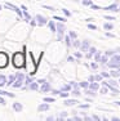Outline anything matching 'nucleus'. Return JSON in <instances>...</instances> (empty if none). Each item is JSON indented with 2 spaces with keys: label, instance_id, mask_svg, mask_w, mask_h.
Masks as SVG:
<instances>
[{
  "label": "nucleus",
  "instance_id": "1",
  "mask_svg": "<svg viewBox=\"0 0 120 121\" xmlns=\"http://www.w3.org/2000/svg\"><path fill=\"white\" fill-rule=\"evenodd\" d=\"M13 66L17 68H21L25 66V54L22 52H17L13 54Z\"/></svg>",
  "mask_w": 120,
  "mask_h": 121
},
{
  "label": "nucleus",
  "instance_id": "2",
  "mask_svg": "<svg viewBox=\"0 0 120 121\" xmlns=\"http://www.w3.org/2000/svg\"><path fill=\"white\" fill-rule=\"evenodd\" d=\"M8 66V56L4 52H0V68H4Z\"/></svg>",
  "mask_w": 120,
  "mask_h": 121
},
{
  "label": "nucleus",
  "instance_id": "3",
  "mask_svg": "<svg viewBox=\"0 0 120 121\" xmlns=\"http://www.w3.org/2000/svg\"><path fill=\"white\" fill-rule=\"evenodd\" d=\"M57 30H58V40H61L62 39V34H63V31H65V26L62 23H58L57 25Z\"/></svg>",
  "mask_w": 120,
  "mask_h": 121
},
{
  "label": "nucleus",
  "instance_id": "4",
  "mask_svg": "<svg viewBox=\"0 0 120 121\" xmlns=\"http://www.w3.org/2000/svg\"><path fill=\"white\" fill-rule=\"evenodd\" d=\"M36 21H38V23L40 25V26H43V25H45L47 23V18H45V17H43V16H40V14H38V16H36Z\"/></svg>",
  "mask_w": 120,
  "mask_h": 121
},
{
  "label": "nucleus",
  "instance_id": "5",
  "mask_svg": "<svg viewBox=\"0 0 120 121\" xmlns=\"http://www.w3.org/2000/svg\"><path fill=\"white\" fill-rule=\"evenodd\" d=\"M5 7H8V8H10V9H12V10H14V12H16L17 14H18V16H19V17H21V16H22V13H21V10H19V9H18V8H17V7H16V5H13V4H9V3H8V4H5Z\"/></svg>",
  "mask_w": 120,
  "mask_h": 121
},
{
  "label": "nucleus",
  "instance_id": "6",
  "mask_svg": "<svg viewBox=\"0 0 120 121\" xmlns=\"http://www.w3.org/2000/svg\"><path fill=\"white\" fill-rule=\"evenodd\" d=\"M40 90H41V93H48L50 90V85L48 82H43V86L40 88Z\"/></svg>",
  "mask_w": 120,
  "mask_h": 121
},
{
  "label": "nucleus",
  "instance_id": "7",
  "mask_svg": "<svg viewBox=\"0 0 120 121\" xmlns=\"http://www.w3.org/2000/svg\"><path fill=\"white\" fill-rule=\"evenodd\" d=\"M38 109H39L40 112L48 111V109H49V104H48V103H43V104H40L39 107H38Z\"/></svg>",
  "mask_w": 120,
  "mask_h": 121
},
{
  "label": "nucleus",
  "instance_id": "8",
  "mask_svg": "<svg viewBox=\"0 0 120 121\" xmlns=\"http://www.w3.org/2000/svg\"><path fill=\"white\" fill-rule=\"evenodd\" d=\"M63 103H65V106H75L78 103V100L76 99H66Z\"/></svg>",
  "mask_w": 120,
  "mask_h": 121
},
{
  "label": "nucleus",
  "instance_id": "9",
  "mask_svg": "<svg viewBox=\"0 0 120 121\" xmlns=\"http://www.w3.org/2000/svg\"><path fill=\"white\" fill-rule=\"evenodd\" d=\"M13 108L16 109L17 112H21V111H22V108H23V107H22V104H21V103L16 102V103H14V104H13Z\"/></svg>",
  "mask_w": 120,
  "mask_h": 121
},
{
  "label": "nucleus",
  "instance_id": "10",
  "mask_svg": "<svg viewBox=\"0 0 120 121\" xmlns=\"http://www.w3.org/2000/svg\"><path fill=\"white\" fill-rule=\"evenodd\" d=\"M105 9H106V10H112V12H116V10H119V9H118V5H116V4L108 5V7H106Z\"/></svg>",
  "mask_w": 120,
  "mask_h": 121
},
{
  "label": "nucleus",
  "instance_id": "11",
  "mask_svg": "<svg viewBox=\"0 0 120 121\" xmlns=\"http://www.w3.org/2000/svg\"><path fill=\"white\" fill-rule=\"evenodd\" d=\"M88 48H89V41H88V40H84V43L81 44V50L87 52Z\"/></svg>",
  "mask_w": 120,
  "mask_h": 121
},
{
  "label": "nucleus",
  "instance_id": "12",
  "mask_svg": "<svg viewBox=\"0 0 120 121\" xmlns=\"http://www.w3.org/2000/svg\"><path fill=\"white\" fill-rule=\"evenodd\" d=\"M89 89H92V90H98V89H99V85L98 84H97V82H90V84H89Z\"/></svg>",
  "mask_w": 120,
  "mask_h": 121
},
{
  "label": "nucleus",
  "instance_id": "13",
  "mask_svg": "<svg viewBox=\"0 0 120 121\" xmlns=\"http://www.w3.org/2000/svg\"><path fill=\"white\" fill-rule=\"evenodd\" d=\"M28 88H30L31 90H38V89H39V85H38V82H31Z\"/></svg>",
  "mask_w": 120,
  "mask_h": 121
},
{
  "label": "nucleus",
  "instance_id": "14",
  "mask_svg": "<svg viewBox=\"0 0 120 121\" xmlns=\"http://www.w3.org/2000/svg\"><path fill=\"white\" fill-rule=\"evenodd\" d=\"M108 67H110V68H119V67H120V63L110 62V63H108Z\"/></svg>",
  "mask_w": 120,
  "mask_h": 121
},
{
  "label": "nucleus",
  "instance_id": "15",
  "mask_svg": "<svg viewBox=\"0 0 120 121\" xmlns=\"http://www.w3.org/2000/svg\"><path fill=\"white\" fill-rule=\"evenodd\" d=\"M110 62H115V63H120V56H115L114 54L112 56V58H111Z\"/></svg>",
  "mask_w": 120,
  "mask_h": 121
},
{
  "label": "nucleus",
  "instance_id": "16",
  "mask_svg": "<svg viewBox=\"0 0 120 121\" xmlns=\"http://www.w3.org/2000/svg\"><path fill=\"white\" fill-rule=\"evenodd\" d=\"M0 95H8V97H14V94H12V93H8V91H4V90H1L0 89Z\"/></svg>",
  "mask_w": 120,
  "mask_h": 121
},
{
  "label": "nucleus",
  "instance_id": "17",
  "mask_svg": "<svg viewBox=\"0 0 120 121\" xmlns=\"http://www.w3.org/2000/svg\"><path fill=\"white\" fill-rule=\"evenodd\" d=\"M48 26H49V28H50V31H56V26H54V22L53 21H50V22H48Z\"/></svg>",
  "mask_w": 120,
  "mask_h": 121
},
{
  "label": "nucleus",
  "instance_id": "18",
  "mask_svg": "<svg viewBox=\"0 0 120 121\" xmlns=\"http://www.w3.org/2000/svg\"><path fill=\"white\" fill-rule=\"evenodd\" d=\"M111 76L112 77H120V71L118 70V71H111Z\"/></svg>",
  "mask_w": 120,
  "mask_h": 121
},
{
  "label": "nucleus",
  "instance_id": "19",
  "mask_svg": "<svg viewBox=\"0 0 120 121\" xmlns=\"http://www.w3.org/2000/svg\"><path fill=\"white\" fill-rule=\"evenodd\" d=\"M107 88L110 89V91H112V93H119L118 89H116V86H112V85H107Z\"/></svg>",
  "mask_w": 120,
  "mask_h": 121
},
{
  "label": "nucleus",
  "instance_id": "20",
  "mask_svg": "<svg viewBox=\"0 0 120 121\" xmlns=\"http://www.w3.org/2000/svg\"><path fill=\"white\" fill-rule=\"evenodd\" d=\"M79 85L81 86V88H88V86H89V82H88V81H81Z\"/></svg>",
  "mask_w": 120,
  "mask_h": 121
},
{
  "label": "nucleus",
  "instance_id": "21",
  "mask_svg": "<svg viewBox=\"0 0 120 121\" xmlns=\"http://www.w3.org/2000/svg\"><path fill=\"white\" fill-rule=\"evenodd\" d=\"M71 93H72V94H74V95H75V97L80 95V91H79V89H78V88H75V89H74L72 91H71Z\"/></svg>",
  "mask_w": 120,
  "mask_h": 121
},
{
  "label": "nucleus",
  "instance_id": "22",
  "mask_svg": "<svg viewBox=\"0 0 120 121\" xmlns=\"http://www.w3.org/2000/svg\"><path fill=\"white\" fill-rule=\"evenodd\" d=\"M62 90H65V91H70V90H71V84H68V85H65L63 88H62Z\"/></svg>",
  "mask_w": 120,
  "mask_h": 121
},
{
  "label": "nucleus",
  "instance_id": "23",
  "mask_svg": "<svg viewBox=\"0 0 120 121\" xmlns=\"http://www.w3.org/2000/svg\"><path fill=\"white\" fill-rule=\"evenodd\" d=\"M87 94L90 97H96V93H94V90H92V89H90V90H87Z\"/></svg>",
  "mask_w": 120,
  "mask_h": 121
},
{
  "label": "nucleus",
  "instance_id": "24",
  "mask_svg": "<svg viewBox=\"0 0 120 121\" xmlns=\"http://www.w3.org/2000/svg\"><path fill=\"white\" fill-rule=\"evenodd\" d=\"M65 40H66V44L68 45V47H70V45H71V37H70V36L67 35L66 37H65Z\"/></svg>",
  "mask_w": 120,
  "mask_h": 121
},
{
  "label": "nucleus",
  "instance_id": "25",
  "mask_svg": "<svg viewBox=\"0 0 120 121\" xmlns=\"http://www.w3.org/2000/svg\"><path fill=\"white\" fill-rule=\"evenodd\" d=\"M94 79H96V81H102L103 76H102V75H97V76H94Z\"/></svg>",
  "mask_w": 120,
  "mask_h": 121
},
{
  "label": "nucleus",
  "instance_id": "26",
  "mask_svg": "<svg viewBox=\"0 0 120 121\" xmlns=\"http://www.w3.org/2000/svg\"><path fill=\"white\" fill-rule=\"evenodd\" d=\"M106 30H112V25L111 23H105V26H103Z\"/></svg>",
  "mask_w": 120,
  "mask_h": 121
},
{
  "label": "nucleus",
  "instance_id": "27",
  "mask_svg": "<svg viewBox=\"0 0 120 121\" xmlns=\"http://www.w3.org/2000/svg\"><path fill=\"white\" fill-rule=\"evenodd\" d=\"M54 19H57V21H59V22H65V21H66L65 18H62V17H58V16H54Z\"/></svg>",
  "mask_w": 120,
  "mask_h": 121
},
{
  "label": "nucleus",
  "instance_id": "28",
  "mask_svg": "<svg viewBox=\"0 0 120 121\" xmlns=\"http://www.w3.org/2000/svg\"><path fill=\"white\" fill-rule=\"evenodd\" d=\"M101 58H102V57H101V54H99V53H97V52H96V62H99V60H101Z\"/></svg>",
  "mask_w": 120,
  "mask_h": 121
},
{
  "label": "nucleus",
  "instance_id": "29",
  "mask_svg": "<svg viewBox=\"0 0 120 121\" xmlns=\"http://www.w3.org/2000/svg\"><path fill=\"white\" fill-rule=\"evenodd\" d=\"M59 95L63 97V98H66V97H68V91H61V93H59Z\"/></svg>",
  "mask_w": 120,
  "mask_h": 121
},
{
  "label": "nucleus",
  "instance_id": "30",
  "mask_svg": "<svg viewBox=\"0 0 120 121\" xmlns=\"http://www.w3.org/2000/svg\"><path fill=\"white\" fill-rule=\"evenodd\" d=\"M68 35H70V37H72V39H76V34L74 32V31H70V32H68Z\"/></svg>",
  "mask_w": 120,
  "mask_h": 121
},
{
  "label": "nucleus",
  "instance_id": "31",
  "mask_svg": "<svg viewBox=\"0 0 120 121\" xmlns=\"http://www.w3.org/2000/svg\"><path fill=\"white\" fill-rule=\"evenodd\" d=\"M44 102L50 103V102H54V99H53V98H44Z\"/></svg>",
  "mask_w": 120,
  "mask_h": 121
},
{
  "label": "nucleus",
  "instance_id": "32",
  "mask_svg": "<svg viewBox=\"0 0 120 121\" xmlns=\"http://www.w3.org/2000/svg\"><path fill=\"white\" fill-rule=\"evenodd\" d=\"M83 4H84V5H92V1H90V0H84Z\"/></svg>",
  "mask_w": 120,
  "mask_h": 121
},
{
  "label": "nucleus",
  "instance_id": "33",
  "mask_svg": "<svg viewBox=\"0 0 120 121\" xmlns=\"http://www.w3.org/2000/svg\"><path fill=\"white\" fill-rule=\"evenodd\" d=\"M96 52H97L96 48H90V49H89V54H94Z\"/></svg>",
  "mask_w": 120,
  "mask_h": 121
},
{
  "label": "nucleus",
  "instance_id": "34",
  "mask_svg": "<svg viewBox=\"0 0 120 121\" xmlns=\"http://www.w3.org/2000/svg\"><path fill=\"white\" fill-rule=\"evenodd\" d=\"M101 75H102L103 77H106V79H108V77H110V73H108V72H102Z\"/></svg>",
  "mask_w": 120,
  "mask_h": 121
},
{
  "label": "nucleus",
  "instance_id": "35",
  "mask_svg": "<svg viewBox=\"0 0 120 121\" xmlns=\"http://www.w3.org/2000/svg\"><path fill=\"white\" fill-rule=\"evenodd\" d=\"M25 18H26V21H30V19H31V17H30V14H28V13H26V12H25Z\"/></svg>",
  "mask_w": 120,
  "mask_h": 121
},
{
  "label": "nucleus",
  "instance_id": "36",
  "mask_svg": "<svg viewBox=\"0 0 120 121\" xmlns=\"http://www.w3.org/2000/svg\"><path fill=\"white\" fill-rule=\"evenodd\" d=\"M99 62H101V63H106V62H107V57H102Z\"/></svg>",
  "mask_w": 120,
  "mask_h": 121
},
{
  "label": "nucleus",
  "instance_id": "37",
  "mask_svg": "<svg viewBox=\"0 0 120 121\" xmlns=\"http://www.w3.org/2000/svg\"><path fill=\"white\" fill-rule=\"evenodd\" d=\"M107 91H108V89H107V88H102V89H101V93H102V94H106Z\"/></svg>",
  "mask_w": 120,
  "mask_h": 121
},
{
  "label": "nucleus",
  "instance_id": "38",
  "mask_svg": "<svg viewBox=\"0 0 120 121\" xmlns=\"http://www.w3.org/2000/svg\"><path fill=\"white\" fill-rule=\"evenodd\" d=\"M62 10H63V13H65V14H66V16H67V17H70V16H71V13H70V12H68V10H67V9H62Z\"/></svg>",
  "mask_w": 120,
  "mask_h": 121
},
{
  "label": "nucleus",
  "instance_id": "39",
  "mask_svg": "<svg viewBox=\"0 0 120 121\" xmlns=\"http://www.w3.org/2000/svg\"><path fill=\"white\" fill-rule=\"evenodd\" d=\"M71 86H74V88H79L80 85L78 84V82H74V81H72V82H71Z\"/></svg>",
  "mask_w": 120,
  "mask_h": 121
},
{
  "label": "nucleus",
  "instance_id": "40",
  "mask_svg": "<svg viewBox=\"0 0 120 121\" xmlns=\"http://www.w3.org/2000/svg\"><path fill=\"white\" fill-rule=\"evenodd\" d=\"M106 56H111V57H112V56H114V52H112V50H108V52H106Z\"/></svg>",
  "mask_w": 120,
  "mask_h": 121
},
{
  "label": "nucleus",
  "instance_id": "41",
  "mask_svg": "<svg viewBox=\"0 0 120 121\" xmlns=\"http://www.w3.org/2000/svg\"><path fill=\"white\" fill-rule=\"evenodd\" d=\"M67 116V113H66V112H62V113H61V117H59V120H61V119H63V117H66Z\"/></svg>",
  "mask_w": 120,
  "mask_h": 121
},
{
  "label": "nucleus",
  "instance_id": "42",
  "mask_svg": "<svg viewBox=\"0 0 120 121\" xmlns=\"http://www.w3.org/2000/svg\"><path fill=\"white\" fill-rule=\"evenodd\" d=\"M94 80H96V79H94V76H89V79H88V81H89V82H93Z\"/></svg>",
  "mask_w": 120,
  "mask_h": 121
},
{
  "label": "nucleus",
  "instance_id": "43",
  "mask_svg": "<svg viewBox=\"0 0 120 121\" xmlns=\"http://www.w3.org/2000/svg\"><path fill=\"white\" fill-rule=\"evenodd\" d=\"M44 8H45V9H49V10H56L54 8H52V7H48V5H44Z\"/></svg>",
  "mask_w": 120,
  "mask_h": 121
},
{
  "label": "nucleus",
  "instance_id": "44",
  "mask_svg": "<svg viewBox=\"0 0 120 121\" xmlns=\"http://www.w3.org/2000/svg\"><path fill=\"white\" fill-rule=\"evenodd\" d=\"M88 107H89V104H81V106H80V108H83V109H85Z\"/></svg>",
  "mask_w": 120,
  "mask_h": 121
},
{
  "label": "nucleus",
  "instance_id": "45",
  "mask_svg": "<svg viewBox=\"0 0 120 121\" xmlns=\"http://www.w3.org/2000/svg\"><path fill=\"white\" fill-rule=\"evenodd\" d=\"M75 57H78V58H81V57H83V54L78 52V53H75Z\"/></svg>",
  "mask_w": 120,
  "mask_h": 121
},
{
  "label": "nucleus",
  "instance_id": "46",
  "mask_svg": "<svg viewBox=\"0 0 120 121\" xmlns=\"http://www.w3.org/2000/svg\"><path fill=\"white\" fill-rule=\"evenodd\" d=\"M90 67H92V68H94V70H96V68L98 67V66H97V63H92V65H90Z\"/></svg>",
  "mask_w": 120,
  "mask_h": 121
},
{
  "label": "nucleus",
  "instance_id": "47",
  "mask_svg": "<svg viewBox=\"0 0 120 121\" xmlns=\"http://www.w3.org/2000/svg\"><path fill=\"white\" fill-rule=\"evenodd\" d=\"M74 45H75V47H80V43L78 40H75V41H74Z\"/></svg>",
  "mask_w": 120,
  "mask_h": 121
},
{
  "label": "nucleus",
  "instance_id": "48",
  "mask_svg": "<svg viewBox=\"0 0 120 121\" xmlns=\"http://www.w3.org/2000/svg\"><path fill=\"white\" fill-rule=\"evenodd\" d=\"M90 7H92V9H94V10H97V9H99V7H97V5H90Z\"/></svg>",
  "mask_w": 120,
  "mask_h": 121
},
{
  "label": "nucleus",
  "instance_id": "49",
  "mask_svg": "<svg viewBox=\"0 0 120 121\" xmlns=\"http://www.w3.org/2000/svg\"><path fill=\"white\" fill-rule=\"evenodd\" d=\"M31 82H32V80H31L30 77H27V79H26V84H31Z\"/></svg>",
  "mask_w": 120,
  "mask_h": 121
},
{
  "label": "nucleus",
  "instance_id": "50",
  "mask_svg": "<svg viewBox=\"0 0 120 121\" xmlns=\"http://www.w3.org/2000/svg\"><path fill=\"white\" fill-rule=\"evenodd\" d=\"M61 91H58V90H52V94H54V95H57V94H59Z\"/></svg>",
  "mask_w": 120,
  "mask_h": 121
},
{
  "label": "nucleus",
  "instance_id": "51",
  "mask_svg": "<svg viewBox=\"0 0 120 121\" xmlns=\"http://www.w3.org/2000/svg\"><path fill=\"white\" fill-rule=\"evenodd\" d=\"M88 27H89L90 30H96V26H94V25H89V26H88Z\"/></svg>",
  "mask_w": 120,
  "mask_h": 121
},
{
  "label": "nucleus",
  "instance_id": "52",
  "mask_svg": "<svg viewBox=\"0 0 120 121\" xmlns=\"http://www.w3.org/2000/svg\"><path fill=\"white\" fill-rule=\"evenodd\" d=\"M105 18H106V19H108V21H111V19H115V18H114V17H110V16H106V17H105Z\"/></svg>",
  "mask_w": 120,
  "mask_h": 121
},
{
  "label": "nucleus",
  "instance_id": "53",
  "mask_svg": "<svg viewBox=\"0 0 120 121\" xmlns=\"http://www.w3.org/2000/svg\"><path fill=\"white\" fill-rule=\"evenodd\" d=\"M0 103H1V104H5V100H4V99H3V98H1V97H0Z\"/></svg>",
  "mask_w": 120,
  "mask_h": 121
},
{
  "label": "nucleus",
  "instance_id": "54",
  "mask_svg": "<svg viewBox=\"0 0 120 121\" xmlns=\"http://www.w3.org/2000/svg\"><path fill=\"white\" fill-rule=\"evenodd\" d=\"M106 35H107L108 37H114V36H115V35H112V34H110V32H107V34H106Z\"/></svg>",
  "mask_w": 120,
  "mask_h": 121
},
{
  "label": "nucleus",
  "instance_id": "55",
  "mask_svg": "<svg viewBox=\"0 0 120 121\" xmlns=\"http://www.w3.org/2000/svg\"><path fill=\"white\" fill-rule=\"evenodd\" d=\"M67 60H68V62H72V60H74V58H72V57H68V58H67Z\"/></svg>",
  "mask_w": 120,
  "mask_h": 121
},
{
  "label": "nucleus",
  "instance_id": "56",
  "mask_svg": "<svg viewBox=\"0 0 120 121\" xmlns=\"http://www.w3.org/2000/svg\"><path fill=\"white\" fill-rule=\"evenodd\" d=\"M116 104H118V106H120V102H116Z\"/></svg>",
  "mask_w": 120,
  "mask_h": 121
},
{
  "label": "nucleus",
  "instance_id": "57",
  "mask_svg": "<svg viewBox=\"0 0 120 121\" xmlns=\"http://www.w3.org/2000/svg\"><path fill=\"white\" fill-rule=\"evenodd\" d=\"M118 70H119V71H120V67H119V68H118Z\"/></svg>",
  "mask_w": 120,
  "mask_h": 121
},
{
  "label": "nucleus",
  "instance_id": "58",
  "mask_svg": "<svg viewBox=\"0 0 120 121\" xmlns=\"http://www.w3.org/2000/svg\"><path fill=\"white\" fill-rule=\"evenodd\" d=\"M119 82H120V79H119Z\"/></svg>",
  "mask_w": 120,
  "mask_h": 121
},
{
  "label": "nucleus",
  "instance_id": "59",
  "mask_svg": "<svg viewBox=\"0 0 120 121\" xmlns=\"http://www.w3.org/2000/svg\"><path fill=\"white\" fill-rule=\"evenodd\" d=\"M0 9H1V7H0Z\"/></svg>",
  "mask_w": 120,
  "mask_h": 121
}]
</instances>
